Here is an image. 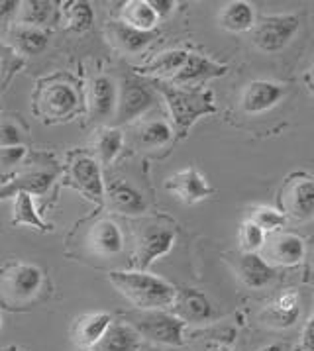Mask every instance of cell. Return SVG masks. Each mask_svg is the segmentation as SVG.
Returning <instances> with one entry per match:
<instances>
[{"instance_id":"1","label":"cell","mask_w":314,"mask_h":351,"mask_svg":"<svg viewBox=\"0 0 314 351\" xmlns=\"http://www.w3.org/2000/svg\"><path fill=\"white\" fill-rule=\"evenodd\" d=\"M32 112L45 124H59L86 112L85 88L69 73H56L38 81Z\"/></svg>"},{"instance_id":"2","label":"cell","mask_w":314,"mask_h":351,"mask_svg":"<svg viewBox=\"0 0 314 351\" xmlns=\"http://www.w3.org/2000/svg\"><path fill=\"white\" fill-rule=\"evenodd\" d=\"M149 84L165 100L173 130L179 138H186L189 130L199 118L216 114L215 93L210 88H185L169 81H152Z\"/></svg>"},{"instance_id":"3","label":"cell","mask_w":314,"mask_h":351,"mask_svg":"<svg viewBox=\"0 0 314 351\" xmlns=\"http://www.w3.org/2000/svg\"><path fill=\"white\" fill-rule=\"evenodd\" d=\"M108 281L138 310L171 308L177 289L165 279L147 271H110Z\"/></svg>"},{"instance_id":"4","label":"cell","mask_w":314,"mask_h":351,"mask_svg":"<svg viewBox=\"0 0 314 351\" xmlns=\"http://www.w3.org/2000/svg\"><path fill=\"white\" fill-rule=\"evenodd\" d=\"M45 289L42 267L26 261H10L0 267V304L8 310L32 306Z\"/></svg>"},{"instance_id":"5","label":"cell","mask_w":314,"mask_h":351,"mask_svg":"<svg viewBox=\"0 0 314 351\" xmlns=\"http://www.w3.org/2000/svg\"><path fill=\"white\" fill-rule=\"evenodd\" d=\"M69 243L83 250L86 257L108 261L124 250V234L114 220L97 216L77 226V230L69 236Z\"/></svg>"},{"instance_id":"6","label":"cell","mask_w":314,"mask_h":351,"mask_svg":"<svg viewBox=\"0 0 314 351\" xmlns=\"http://www.w3.org/2000/svg\"><path fill=\"white\" fill-rule=\"evenodd\" d=\"M61 175V165L49 154H36L26 159L14 177L0 186V200L16 197L18 193H29L32 197H43Z\"/></svg>"},{"instance_id":"7","label":"cell","mask_w":314,"mask_h":351,"mask_svg":"<svg viewBox=\"0 0 314 351\" xmlns=\"http://www.w3.org/2000/svg\"><path fill=\"white\" fill-rule=\"evenodd\" d=\"M136 332L152 343L181 348L185 343V322L165 310H140L130 316Z\"/></svg>"},{"instance_id":"8","label":"cell","mask_w":314,"mask_h":351,"mask_svg":"<svg viewBox=\"0 0 314 351\" xmlns=\"http://www.w3.org/2000/svg\"><path fill=\"white\" fill-rule=\"evenodd\" d=\"M63 184L79 191L88 200L102 204L104 202V177L99 161L93 155L85 154L81 149H73L67 154L65 177Z\"/></svg>"},{"instance_id":"9","label":"cell","mask_w":314,"mask_h":351,"mask_svg":"<svg viewBox=\"0 0 314 351\" xmlns=\"http://www.w3.org/2000/svg\"><path fill=\"white\" fill-rule=\"evenodd\" d=\"M154 106H156L154 86L136 75H126L118 86V102H116L112 124L114 128L130 124V122L142 118L143 114L149 112Z\"/></svg>"},{"instance_id":"10","label":"cell","mask_w":314,"mask_h":351,"mask_svg":"<svg viewBox=\"0 0 314 351\" xmlns=\"http://www.w3.org/2000/svg\"><path fill=\"white\" fill-rule=\"evenodd\" d=\"M300 28V18L297 14L263 16L252 29V43L261 53H279L295 40Z\"/></svg>"},{"instance_id":"11","label":"cell","mask_w":314,"mask_h":351,"mask_svg":"<svg viewBox=\"0 0 314 351\" xmlns=\"http://www.w3.org/2000/svg\"><path fill=\"white\" fill-rule=\"evenodd\" d=\"M173 226L161 222H145L136 230L134 238V267L136 271H145L156 259L167 255L175 243Z\"/></svg>"},{"instance_id":"12","label":"cell","mask_w":314,"mask_h":351,"mask_svg":"<svg viewBox=\"0 0 314 351\" xmlns=\"http://www.w3.org/2000/svg\"><path fill=\"white\" fill-rule=\"evenodd\" d=\"M86 116L93 124L112 122L118 102V86L110 75L97 73L85 86Z\"/></svg>"},{"instance_id":"13","label":"cell","mask_w":314,"mask_h":351,"mask_svg":"<svg viewBox=\"0 0 314 351\" xmlns=\"http://www.w3.org/2000/svg\"><path fill=\"white\" fill-rule=\"evenodd\" d=\"M281 212L295 220H311L314 216V177L306 173L291 175L281 189Z\"/></svg>"},{"instance_id":"14","label":"cell","mask_w":314,"mask_h":351,"mask_svg":"<svg viewBox=\"0 0 314 351\" xmlns=\"http://www.w3.org/2000/svg\"><path fill=\"white\" fill-rule=\"evenodd\" d=\"M104 202L110 210L126 216H142L147 212V198L140 189L128 183L126 179H104Z\"/></svg>"},{"instance_id":"15","label":"cell","mask_w":314,"mask_h":351,"mask_svg":"<svg viewBox=\"0 0 314 351\" xmlns=\"http://www.w3.org/2000/svg\"><path fill=\"white\" fill-rule=\"evenodd\" d=\"M165 191L171 193L173 197L181 200L183 204H197L215 193V189L208 184L206 177L195 167H186L173 173L165 181Z\"/></svg>"},{"instance_id":"16","label":"cell","mask_w":314,"mask_h":351,"mask_svg":"<svg viewBox=\"0 0 314 351\" xmlns=\"http://www.w3.org/2000/svg\"><path fill=\"white\" fill-rule=\"evenodd\" d=\"M285 97V86L275 81H265L257 79L252 81L243 88L242 99H240V108L243 114H261L271 110Z\"/></svg>"},{"instance_id":"17","label":"cell","mask_w":314,"mask_h":351,"mask_svg":"<svg viewBox=\"0 0 314 351\" xmlns=\"http://www.w3.org/2000/svg\"><path fill=\"white\" fill-rule=\"evenodd\" d=\"M234 271L238 275V279L243 287L259 291L265 289L267 285H271L277 277V271L267 259H263L257 253H238L232 261Z\"/></svg>"},{"instance_id":"18","label":"cell","mask_w":314,"mask_h":351,"mask_svg":"<svg viewBox=\"0 0 314 351\" xmlns=\"http://www.w3.org/2000/svg\"><path fill=\"white\" fill-rule=\"evenodd\" d=\"M171 308L173 314L179 316L185 324H208L216 318L215 304L197 289L177 291Z\"/></svg>"},{"instance_id":"19","label":"cell","mask_w":314,"mask_h":351,"mask_svg":"<svg viewBox=\"0 0 314 351\" xmlns=\"http://www.w3.org/2000/svg\"><path fill=\"white\" fill-rule=\"evenodd\" d=\"M228 73L226 65H220L208 57L200 56V53H189L186 56L185 65L181 71L173 77L169 83L177 86H185V88H199V84L210 79H220Z\"/></svg>"},{"instance_id":"20","label":"cell","mask_w":314,"mask_h":351,"mask_svg":"<svg viewBox=\"0 0 314 351\" xmlns=\"http://www.w3.org/2000/svg\"><path fill=\"white\" fill-rule=\"evenodd\" d=\"M259 324L273 330H287L299 322L300 318V295L297 291L281 293L259 312Z\"/></svg>"},{"instance_id":"21","label":"cell","mask_w":314,"mask_h":351,"mask_svg":"<svg viewBox=\"0 0 314 351\" xmlns=\"http://www.w3.org/2000/svg\"><path fill=\"white\" fill-rule=\"evenodd\" d=\"M104 34L108 42L112 43V47L126 56L142 53L157 38V32H142L124 24L122 20H110L104 28Z\"/></svg>"},{"instance_id":"22","label":"cell","mask_w":314,"mask_h":351,"mask_svg":"<svg viewBox=\"0 0 314 351\" xmlns=\"http://www.w3.org/2000/svg\"><path fill=\"white\" fill-rule=\"evenodd\" d=\"M6 43L16 56L32 57L42 53L43 49L47 47L49 42V34L43 28H32V26H22V24H12L6 38L2 40Z\"/></svg>"},{"instance_id":"23","label":"cell","mask_w":314,"mask_h":351,"mask_svg":"<svg viewBox=\"0 0 314 351\" xmlns=\"http://www.w3.org/2000/svg\"><path fill=\"white\" fill-rule=\"evenodd\" d=\"M112 324V316L108 312H88L79 316L73 324V341L79 346V350H90L100 341V337L106 334V330Z\"/></svg>"},{"instance_id":"24","label":"cell","mask_w":314,"mask_h":351,"mask_svg":"<svg viewBox=\"0 0 314 351\" xmlns=\"http://www.w3.org/2000/svg\"><path fill=\"white\" fill-rule=\"evenodd\" d=\"M306 255V243L297 234H279L271 239L267 247V257L273 265L281 267H295L302 263Z\"/></svg>"},{"instance_id":"25","label":"cell","mask_w":314,"mask_h":351,"mask_svg":"<svg viewBox=\"0 0 314 351\" xmlns=\"http://www.w3.org/2000/svg\"><path fill=\"white\" fill-rule=\"evenodd\" d=\"M142 336L130 322H112L93 351H140Z\"/></svg>"},{"instance_id":"26","label":"cell","mask_w":314,"mask_h":351,"mask_svg":"<svg viewBox=\"0 0 314 351\" xmlns=\"http://www.w3.org/2000/svg\"><path fill=\"white\" fill-rule=\"evenodd\" d=\"M186 56H189V51H183V49H169V51H163L154 57L149 63L138 67L136 71H138V75L152 77V81H171L185 65Z\"/></svg>"},{"instance_id":"27","label":"cell","mask_w":314,"mask_h":351,"mask_svg":"<svg viewBox=\"0 0 314 351\" xmlns=\"http://www.w3.org/2000/svg\"><path fill=\"white\" fill-rule=\"evenodd\" d=\"M173 134H175V130L167 120L152 118L136 128V145L145 152L161 149L173 140Z\"/></svg>"},{"instance_id":"28","label":"cell","mask_w":314,"mask_h":351,"mask_svg":"<svg viewBox=\"0 0 314 351\" xmlns=\"http://www.w3.org/2000/svg\"><path fill=\"white\" fill-rule=\"evenodd\" d=\"M218 24H220V28L236 32V34L252 32L256 26V10L250 2L234 0V2H228L226 6H222V10L218 14Z\"/></svg>"},{"instance_id":"29","label":"cell","mask_w":314,"mask_h":351,"mask_svg":"<svg viewBox=\"0 0 314 351\" xmlns=\"http://www.w3.org/2000/svg\"><path fill=\"white\" fill-rule=\"evenodd\" d=\"M56 2H45V0H28L18 4V12L12 24L32 26V28H43L49 26L56 18Z\"/></svg>"},{"instance_id":"30","label":"cell","mask_w":314,"mask_h":351,"mask_svg":"<svg viewBox=\"0 0 314 351\" xmlns=\"http://www.w3.org/2000/svg\"><path fill=\"white\" fill-rule=\"evenodd\" d=\"M124 147V134L120 128L108 126L102 128L99 134H97V140H95V159L99 161L100 167H108L114 163V159L120 155Z\"/></svg>"},{"instance_id":"31","label":"cell","mask_w":314,"mask_h":351,"mask_svg":"<svg viewBox=\"0 0 314 351\" xmlns=\"http://www.w3.org/2000/svg\"><path fill=\"white\" fill-rule=\"evenodd\" d=\"M120 20L142 32H156L159 16L152 8L149 0H130L120 10Z\"/></svg>"},{"instance_id":"32","label":"cell","mask_w":314,"mask_h":351,"mask_svg":"<svg viewBox=\"0 0 314 351\" xmlns=\"http://www.w3.org/2000/svg\"><path fill=\"white\" fill-rule=\"evenodd\" d=\"M12 226H29L38 232H53V224L43 222L40 212L36 210L34 197L29 193H18L14 197V212H12Z\"/></svg>"},{"instance_id":"33","label":"cell","mask_w":314,"mask_h":351,"mask_svg":"<svg viewBox=\"0 0 314 351\" xmlns=\"http://www.w3.org/2000/svg\"><path fill=\"white\" fill-rule=\"evenodd\" d=\"M61 14H63V26L71 32H86V29L93 26V8L88 2H69V4H63L61 8Z\"/></svg>"},{"instance_id":"34","label":"cell","mask_w":314,"mask_h":351,"mask_svg":"<svg viewBox=\"0 0 314 351\" xmlns=\"http://www.w3.org/2000/svg\"><path fill=\"white\" fill-rule=\"evenodd\" d=\"M28 159V149L26 145H18V147H0V184L8 183L20 167L24 165V161Z\"/></svg>"},{"instance_id":"35","label":"cell","mask_w":314,"mask_h":351,"mask_svg":"<svg viewBox=\"0 0 314 351\" xmlns=\"http://www.w3.org/2000/svg\"><path fill=\"white\" fill-rule=\"evenodd\" d=\"M247 220L254 222L256 226H259L267 234V232H275V230L283 228L287 222V216L281 210L271 208V206H257V208L250 212V218Z\"/></svg>"},{"instance_id":"36","label":"cell","mask_w":314,"mask_h":351,"mask_svg":"<svg viewBox=\"0 0 314 351\" xmlns=\"http://www.w3.org/2000/svg\"><path fill=\"white\" fill-rule=\"evenodd\" d=\"M26 136H28V130L22 122H16L14 118H10V116L0 118V147L24 145Z\"/></svg>"},{"instance_id":"37","label":"cell","mask_w":314,"mask_h":351,"mask_svg":"<svg viewBox=\"0 0 314 351\" xmlns=\"http://www.w3.org/2000/svg\"><path fill=\"white\" fill-rule=\"evenodd\" d=\"M22 67V57L16 56L14 51L0 40V95L6 90V84L14 77L16 71Z\"/></svg>"},{"instance_id":"38","label":"cell","mask_w":314,"mask_h":351,"mask_svg":"<svg viewBox=\"0 0 314 351\" xmlns=\"http://www.w3.org/2000/svg\"><path fill=\"white\" fill-rule=\"evenodd\" d=\"M238 239H240V247H242L243 253H257L265 245V232L254 222L245 220L240 226Z\"/></svg>"},{"instance_id":"39","label":"cell","mask_w":314,"mask_h":351,"mask_svg":"<svg viewBox=\"0 0 314 351\" xmlns=\"http://www.w3.org/2000/svg\"><path fill=\"white\" fill-rule=\"evenodd\" d=\"M234 336H236V332L230 330V332H224V334H215V336L204 337L200 351H232Z\"/></svg>"},{"instance_id":"40","label":"cell","mask_w":314,"mask_h":351,"mask_svg":"<svg viewBox=\"0 0 314 351\" xmlns=\"http://www.w3.org/2000/svg\"><path fill=\"white\" fill-rule=\"evenodd\" d=\"M313 282H314V275H313ZM302 348L306 351H314V312L313 316L309 318V322L304 326L302 330Z\"/></svg>"},{"instance_id":"41","label":"cell","mask_w":314,"mask_h":351,"mask_svg":"<svg viewBox=\"0 0 314 351\" xmlns=\"http://www.w3.org/2000/svg\"><path fill=\"white\" fill-rule=\"evenodd\" d=\"M149 4H152V8L156 10V14L159 18L169 16L173 12V8H175V2L173 0H149Z\"/></svg>"},{"instance_id":"42","label":"cell","mask_w":314,"mask_h":351,"mask_svg":"<svg viewBox=\"0 0 314 351\" xmlns=\"http://www.w3.org/2000/svg\"><path fill=\"white\" fill-rule=\"evenodd\" d=\"M18 4L20 2H0V22H10L12 18H16Z\"/></svg>"},{"instance_id":"43","label":"cell","mask_w":314,"mask_h":351,"mask_svg":"<svg viewBox=\"0 0 314 351\" xmlns=\"http://www.w3.org/2000/svg\"><path fill=\"white\" fill-rule=\"evenodd\" d=\"M257 351H285V348H283L281 343H267V346L259 348Z\"/></svg>"},{"instance_id":"44","label":"cell","mask_w":314,"mask_h":351,"mask_svg":"<svg viewBox=\"0 0 314 351\" xmlns=\"http://www.w3.org/2000/svg\"><path fill=\"white\" fill-rule=\"evenodd\" d=\"M0 351H24V350H20V348H14V346H10V348H6V350H0Z\"/></svg>"},{"instance_id":"45","label":"cell","mask_w":314,"mask_h":351,"mask_svg":"<svg viewBox=\"0 0 314 351\" xmlns=\"http://www.w3.org/2000/svg\"><path fill=\"white\" fill-rule=\"evenodd\" d=\"M311 86H313V97H314V71H313V75H311Z\"/></svg>"},{"instance_id":"46","label":"cell","mask_w":314,"mask_h":351,"mask_svg":"<svg viewBox=\"0 0 314 351\" xmlns=\"http://www.w3.org/2000/svg\"><path fill=\"white\" fill-rule=\"evenodd\" d=\"M77 351H93V350H77Z\"/></svg>"}]
</instances>
